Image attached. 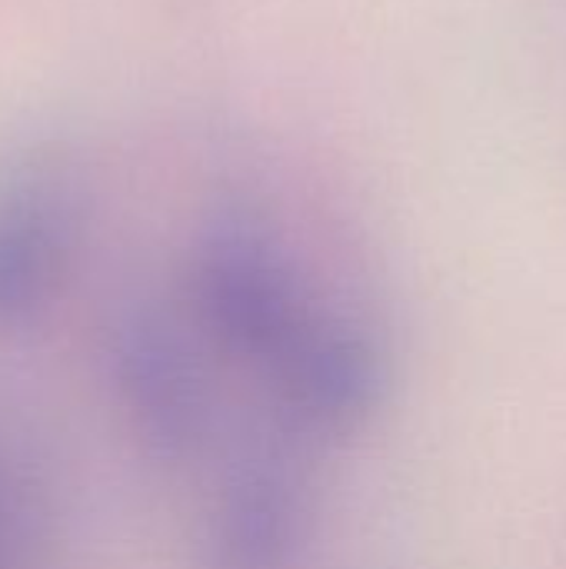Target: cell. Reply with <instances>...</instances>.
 Here are the masks:
<instances>
[{
	"label": "cell",
	"mask_w": 566,
	"mask_h": 569,
	"mask_svg": "<svg viewBox=\"0 0 566 569\" xmlns=\"http://www.w3.org/2000/svg\"><path fill=\"white\" fill-rule=\"evenodd\" d=\"M187 310L217 357L264 380L334 310L287 237L240 203L197 227L187 260Z\"/></svg>",
	"instance_id": "6da1fadb"
},
{
	"label": "cell",
	"mask_w": 566,
	"mask_h": 569,
	"mask_svg": "<svg viewBox=\"0 0 566 569\" xmlns=\"http://www.w3.org/2000/svg\"><path fill=\"white\" fill-rule=\"evenodd\" d=\"M320 447L260 417L230 443L187 569H300L320 513Z\"/></svg>",
	"instance_id": "3957f363"
},
{
	"label": "cell",
	"mask_w": 566,
	"mask_h": 569,
	"mask_svg": "<svg viewBox=\"0 0 566 569\" xmlns=\"http://www.w3.org/2000/svg\"><path fill=\"white\" fill-rule=\"evenodd\" d=\"M214 347L190 310L127 300L103 330V370L127 433L160 470H190L220 447Z\"/></svg>",
	"instance_id": "7a4b0ae2"
},
{
	"label": "cell",
	"mask_w": 566,
	"mask_h": 569,
	"mask_svg": "<svg viewBox=\"0 0 566 569\" xmlns=\"http://www.w3.org/2000/svg\"><path fill=\"white\" fill-rule=\"evenodd\" d=\"M260 387L267 417L330 453L364 437L390 407L394 343L370 317L334 307Z\"/></svg>",
	"instance_id": "277c9868"
},
{
	"label": "cell",
	"mask_w": 566,
	"mask_h": 569,
	"mask_svg": "<svg viewBox=\"0 0 566 569\" xmlns=\"http://www.w3.org/2000/svg\"><path fill=\"white\" fill-rule=\"evenodd\" d=\"M73 247L67 203L37 183L0 190V333L40 320L63 287Z\"/></svg>",
	"instance_id": "5b68a950"
},
{
	"label": "cell",
	"mask_w": 566,
	"mask_h": 569,
	"mask_svg": "<svg viewBox=\"0 0 566 569\" xmlns=\"http://www.w3.org/2000/svg\"><path fill=\"white\" fill-rule=\"evenodd\" d=\"M20 553H23L20 507L13 497V483L0 467V569H20Z\"/></svg>",
	"instance_id": "8992f818"
}]
</instances>
